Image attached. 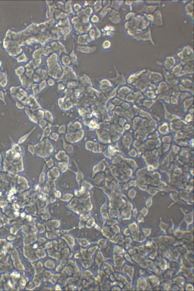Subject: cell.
Segmentation results:
<instances>
[{"mask_svg":"<svg viewBox=\"0 0 194 291\" xmlns=\"http://www.w3.org/2000/svg\"><path fill=\"white\" fill-rule=\"evenodd\" d=\"M76 49L79 53L83 54H90L95 53L97 50L96 46L93 47L88 46H79L77 45Z\"/></svg>","mask_w":194,"mask_h":291,"instance_id":"cell-1","label":"cell"},{"mask_svg":"<svg viewBox=\"0 0 194 291\" xmlns=\"http://www.w3.org/2000/svg\"><path fill=\"white\" fill-rule=\"evenodd\" d=\"M63 53L60 55L61 57H59L61 60V62L63 66H69L71 65V62L70 59L69 57V55L66 53Z\"/></svg>","mask_w":194,"mask_h":291,"instance_id":"cell-2","label":"cell"},{"mask_svg":"<svg viewBox=\"0 0 194 291\" xmlns=\"http://www.w3.org/2000/svg\"><path fill=\"white\" fill-rule=\"evenodd\" d=\"M74 47H75V44H74L73 49H72L71 53L69 55V56L72 65L73 66H78L79 65L78 56H77V55L74 51Z\"/></svg>","mask_w":194,"mask_h":291,"instance_id":"cell-3","label":"cell"},{"mask_svg":"<svg viewBox=\"0 0 194 291\" xmlns=\"http://www.w3.org/2000/svg\"><path fill=\"white\" fill-rule=\"evenodd\" d=\"M88 34H84L80 35L78 36L77 40V43L79 46H87L88 43L87 42L86 38L88 36Z\"/></svg>","mask_w":194,"mask_h":291,"instance_id":"cell-4","label":"cell"},{"mask_svg":"<svg viewBox=\"0 0 194 291\" xmlns=\"http://www.w3.org/2000/svg\"><path fill=\"white\" fill-rule=\"evenodd\" d=\"M36 126H35L29 132H28V133H26L25 135L22 136L19 138V141H18V143H19V144H22L26 140H27L28 138L29 137V136L32 133V132L35 131V129H36Z\"/></svg>","mask_w":194,"mask_h":291,"instance_id":"cell-5","label":"cell"},{"mask_svg":"<svg viewBox=\"0 0 194 291\" xmlns=\"http://www.w3.org/2000/svg\"><path fill=\"white\" fill-rule=\"evenodd\" d=\"M19 78V80L20 81V83H21V86L22 88L26 89L27 87V80L28 77L26 76L25 74L23 75H22L21 76L18 77Z\"/></svg>","mask_w":194,"mask_h":291,"instance_id":"cell-6","label":"cell"},{"mask_svg":"<svg viewBox=\"0 0 194 291\" xmlns=\"http://www.w3.org/2000/svg\"><path fill=\"white\" fill-rule=\"evenodd\" d=\"M73 28H74V29H75V31L77 33L80 34V35L85 34L84 28H83V25L82 24H77V25H74Z\"/></svg>","mask_w":194,"mask_h":291,"instance_id":"cell-7","label":"cell"},{"mask_svg":"<svg viewBox=\"0 0 194 291\" xmlns=\"http://www.w3.org/2000/svg\"><path fill=\"white\" fill-rule=\"evenodd\" d=\"M15 72L16 75L19 77L25 74L26 69L24 66H19L15 69Z\"/></svg>","mask_w":194,"mask_h":291,"instance_id":"cell-8","label":"cell"},{"mask_svg":"<svg viewBox=\"0 0 194 291\" xmlns=\"http://www.w3.org/2000/svg\"><path fill=\"white\" fill-rule=\"evenodd\" d=\"M31 90L34 96H37L40 93V90L39 88L38 84V83H33L31 86Z\"/></svg>","mask_w":194,"mask_h":291,"instance_id":"cell-9","label":"cell"},{"mask_svg":"<svg viewBox=\"0 0 194 291\" xmlns=\"http://www.w3.org/2000/svg\"><path fill=\"white\" fill-rule=\"evenodd\" d=\"M83 12L85 15L89 17L92 16L93 15L94 11L93 8L91 7L88 6L83 9Z\"/></svg>","mask_w":194,"mask_h":291,"instance_id":"cell-10","label":"cell"},{"mask_svg":"<svg viewBox=\"0 0 194 291\" xmlns=\"http://www.w3.org/2000/svg\"><path fill=\"white\" fill-rule=\"evenodd\" d=\"M43 54V50L41 49H39L35 51L33 53V57L34 60L41 58V55Z\"/></svg>","mask_w":194,"mask_h":291,"instance_id":"cell-11","label":"cell"},{"mask_svg":"<svg viewBox=\"0 0 194 291\" xmlns=\"http://www.w3.org/2000/svg\"><path fill=\"white\" fill-rule=\"evenodd\" d=\"M99 18L98 16L96 15H93L92 16L90 17L89 18V21L91 22V23H92L93 24H97L99 23L100 22Z\"/></svg>","mask_w":194,"mask_h":291,"instance_id":"cell-12","label":"cell"},{"mask_svg":"<svg viewBox=\"0 0 194 291\" xmlns=\"http://www.w3.org/2000/svg\"><path fill=\"white\" fill-rule=\"evenodd\" d=\"M17 60V61L19 63H22L26 62L28 59L25 53H22L20 55H19Z\"/></svg>","mask_w":194,"mask_h":291,"instance_id":"cell-13","label":"cell"},{"mask_svg":"<svg viewBox=\"0 0 194 291\" xmlns=\"http://www.w3.org/2000/svg\"><path fill=\"white\" fill-rule=\"evenodd\" d=\"M8 82H9V80H8L7 74L6 76L0 81V86H1L2 88H6L8 85Z\"/></svg>","mask_w":194,"mask_h":291,"instance_id":"cell-14","label":"cell"},{"mask_svg":"<svg viewBox=\"0 0 194 291\" xmlns=\"http://www.w3.org/2000/svg\"><path fill=\"white\" fill-rule=\"evenodd\" d=\"M88 32V35L90 39H91L92 41H95L96 40V37L95 32V29L94 27H93Z\"/></svg>","mask_w":194,"mask_h":291,"instance_id":"cell-15","label":"cell"},{"mask_svg":"<svg viewBox=\"0 0 194 291\" xmlns=\"http://www.w3.org/2000/svg\"><path fill=\"white\" fill-rule=\"evenodd\" d=\"M102 4H100V3H97L96 1L95 4L94 6L93 7L94 12L96 13H98L102 9Z\"/></svg>","mask_w":194,"mask_h":291,"instance_id":"cell-16","label":"cell"},{"mask_svg":"<svg viewBox=\"0 0 194 291\" xmlns=\"http://www.w3.org/2000/svg\"><path fill=\"white\" fill-rule=\"evenodd\" d=\"M21 87V86H13V87H11L9 89V93L10 94V95H14L16 94L18 92L19 89Z\"/></svg>","mask_w":194,"mask_h":291,"instance_id":"cell-17","label":"cell"},{"mask_svg":"<svg viewBox=\"0 0 194 291\" xmlns=\"http://www.w3.org/2000/svg\"><path fill=\"white\" fill-rule=\"evenodd\" d=\"M36 116L38 120L44 119V112L42 109H40L36 111Z\"/></svg>","mask_w":194,"mask_h":291,"instance_id":"cell-18","label":"cell"},{"mask_svg":"<svg viewBox=\"0 0 194 291\" xmlns=\"http://www.w3.org/2000/svg\"><path fill=\"white\" fill-rule=\"evenodd\" d=\"M15 103L16 106L17 108L19 110H24L26 106H25L24 104L20 101H18L17 100L15 99Z\"/></svg>","mask_w":194,"mask_h":291,"instance_id":"cell-19","label":"cell"},{"mask_svg":"<svg viewBox=\"0 0 194 291\" xmlns=\"http://www.w3.org/2000/svg\"><path fill=\"white\" fill-rule=\"evenodd\" d=\"M47 86V84L46 81V80H43L42 81H41L38 84L39 88L40 90V93L42 91H43V89H44Z\"/></svg>","mask_w":194,"mask_h":291,"instance_id":"cell-20","label":"cell"},{"mask_svg":"<svg viewBox=\"0 0 194 291\" xmlns=\"http://www.w3.org/2000/svg\"><path fill=\"white\" fill-rule=\"evenodd\" d=\"M32 79L35 83H38L41 80L40 75L37 74L34 72L32 76Z\"/></svg>","mask_w":194,"mask_h":291,"instance_id":"cell-21","label":"cell"},{"mask_svg":"<svg viewBox=\"0 0 194 291\" xmlns=\"http://www.w3.org/2000/svg\"><path fill=\"white\" fill-rule=\"evenodd\" d=\"M47 122L44 119H41L39 120L38 122V125L41 129H43L44 127H46L47 125Z\"/></svg>","mask_w":194,"mask_h":291,"instance_id":"cell-22","label":"cell"},{"mask_svg":"<svg viewBox=\"0 0 194 291\" xmlns=\"http://www.w3.org/2000/svg\"><path fill=\"white\" fill-rule=\"evenodd\" d=\"M48 72L47 70H41V80H46L48 78Z\"/></svg>","mask_w":194,"mask_h":291,"instance_id":"cell-23","label":"cell"},{"mask_svg":"<svg viewBox=\"0 0 194 291\" xmlns=\"http://www.w3.org/2000/svg\"><path fill=\"white\" fill-rule=\"evenodd\" d=\"M93 26L95 28V37L96 39L99 38L101 37V33L100 30L99 29L98 27H97V26L95 24H93Z\"/></svg>","mask_w":194,"mask_h":291,"instance_id":"cell-24","label":"cell"},{"mask_svg":"<svg viewBox=\"0 0 194 291\" xmlns=\"http://www.w3.org/2000/svg\"><path fill=\"white\" fill-rule=\"evenodd\" d=\"M71 21V23L73 25L79 24L81 22V21H80V19L78 17H77V16H76L75 17H74L73 18H72Z\"/></svg>","mask_w":194,"mask_h":291,"instance_id":"cell-25","label":"cell"},{"mask_svg":"<svg viewBox=\"0 0 194 291\" xmlns=\"http://www.w3.org/2000/svg\"><path fill=\"white\" fill-rule=\"evenodd\" d=\"M82 9V6L79 4H76L72 6L73 11L77 13Z\"/></svg>","mask_w":194,"mask_h":291,"instance_id":"cell-26","label":"cell"},{"mask_svg":"<svg viewBox=\"0 0 194 291\" xmlns=\"http://www.w3.org/2000/svg\"><path fill=\"white\" fill-rule=\"evenodd\" d=\"M110 41L105 40L103 41L101 45V47L103 50H106L108 49L110 46Z\"/></svg>","mask_w":194,"mask_h":291,"instance_id":"cell-27","label":"cell"},{"mask_svg":"<svg viewBox=\"0 0 194 291\" xmlns=\"http://www.w3.org/2000/svg\"><path fill=\"white\" fill-rule=\"evenodd\" d=\"M0 101L4 103L5 105H7V103L6 101V99H5L4 93L1 90H0Z\"/></svg>","mask_w":194,"mask_h":291,"instance_id":"cell-28","label":"cell"},{"mask_svg":"<svg viewBox=\"0 0 194 291\" xmlns=\"http://www.w3.org/2000/svg\"><path fill=\"white\" fill-rule=\"evenodd\" d=\"M21 102L25 106H28L31 102V101H30V99L28 96L24 97V99L22 100V101H21Z\"/></svg>","mask_w":194,"mask_h":291,"instance_id":"cell-29","label":"cell"},{"mask_svg":"<svg viewBox=\"0 0 194 291\" xmlns=\"http://www.w3.org/2000/svg\"><path fill=\"white\" fill-rule=\"evenodd\" d=\"M46 82L47 85L49 87H52L55 84V81H54V79H53L52 78H48L47 79Z\"/></svg>","mask_w":194,"mask_h":291,"instance_id":"cell-30","label":"cell"},{"mask_svg":"<svg viewBox=\"0 0 194 291\" xmlns=\"http://www.w3.org/2000/svg\"><path fill=\"white\" fill-rule=\"evenodd\" d=\"M28 63L31 66V68L34 70L39 67V66L36 63L34 60H31V61H30L29 63Z\"/></svg>","mask_w":194,"mask_h":291,"instance_id":"cell-31","label":"cell"},{"mask_svg":"<svg viewBox=\"0 0 194 291\" xmlns=\"http://www.w3.org/2000/svg\"><path fill=\"white\" fill-rule=\"evenodd\" d=\"M18 92L20 93L21 95L22 96H23L24 97H27V96H28V95L26 91V90H25L24 89L22 88L21 87L19 89Z\"/></svg>","mask_w":194,"mask_h":291,"instance_id":"cell-32","label":"cell"},{"mask_svg":"<svg viewBox=\"0 0 194 291\" xmlns=\"http://www.w3.org/2000/svg\"><path fill=\"white\" fill-rule=\"evenodd\" d=\"M65 85L62 83H60L58 85V88L59 89V90H62L64 88H65Z\"/></svg>","mask_w":194,"mask_h":291,"instance_id":"cell-33","label":"cell"},{"mask_svg":"<svg viewBox=\"0 0 194 291\" xmlns=\"http://www.w3.org/2000/svg\"><path fill=\"white\" fill-rule=\"evenodd\" d=\"M36 64L39 66L40 64L42 62V59L41 58H39V59H36L34 60Z\"/></svg>","mask_w":194,"mask_h":291,"instance_id":"cell-34","label":"cell"},{"mask_svg":"<svg viewBox=\"0 0 194 291\" xmlns=\"http://www.w3.org/2000/svg\"><path fill=\"white\" fill-rule=\"evenodd\" d=\"M6 75H7V73L5 72L0 71V81L4 78Z\"/></svg>","mask_w":194,"mask_h":291,"instance_id":"cell-35","label":"cell"},{"mask_svg":"<svg viewBox=\"0 0 194 291\" xmlns=\"http://www.w3.org/2000/svg\"><path fill=\"white\" fill-rule=\"evenodd\" d=\"M2 63H1V62H0V68H1V66H2Z\"/></svg>","mask_w":194,"mask_h":291,"instance_id":"cell-36","label":"cell"}]
</instances>
